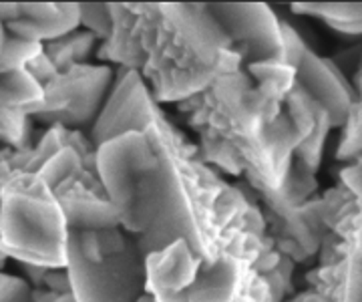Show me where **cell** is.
Returning <instances> with one entry per match:
<instances>
[{
    "mask_svg": "<svg viewBox=\"0 0 362 302\" xmlns=\"http://www.w3.org/2000/svg\"><path fill=\"white\" fill-rule=\"evenodd\" d=\"M125 132L145 133L161 165L159 214L135 240L143 256L185 240L204 266L226 256L254 266L282 301L294 262L276 250L262 210L240 185L223 182L197 158V147L163 115L137 71H121L89 139L97 147Z\"/></svg>",
    "mask_w": 362,
    "mask_h": 302,
    "instance_id": "6da1fadb",
    "label": "cell"
},
{
    "mask_svg": "<svg viewBox=\"0 0 362 302\" xmlns=\"http://www.w3.org/2000/svg\"><path fill=\"white\" fill-rule=\"evenodd\" d=\"M139 75L157 103L187 101L220 75L232 42L207 4H127Z\"/></svg>",
    "mask_w": 362,
    "mask_h": 302,
    "instance_id": "7a4b0ae2",
    "label": "cell"
},
{
    "mask_svg": "<svg viewBox=\"0 0 362 302\" xmlns=\"http://www.w3.org/2000/svg\"><path fill=\"white\" fill-rule=\"evenodd\" d=\"M69 223L39 173H16L0 187V254L42 270L66 268Z\"/></svg>",
    "mask_w": 362,
    "mask_h": 302,
    "instance_id": "3957f363",
    "label": "cell"
},
{
    "mask_svg": "<svg viewBox=\"0 0 362 302\" xmlns=\"http://www.w3.org/2000/svg\"><path fill=\"white\" fill-rule=\"evenodd\" d=\"M95 171L121 228L135 240L147 234L161 204V165L147 135L125 132L97 145Z\"/></svg>",
    "mask_w": 362,
    "mask_h": 302,
    "instance_id": "277c9868",
    "label": "cell"
},
{
    "mask_svg": "<svg viewBox=\"0 0 362 302\" xmlns=\"http://www.w3.org/2000/svg\"><path fill=\"white\" fill-rule=\"evenodd\" d=\"M66 272L75 302H137L145 294V256L133 236L99 258L83 256L69 240Z\"/></svg>",
    "mask_w": 362,
    "mask_h": 302,
    "instance_id": "5b68a950",
    "label": "cell"
},
{
    "mask_svg": "<svg viewBox=\"0 0 362 302\" xmlns=\"http://www.w3.org/2000/svg\"><path fill=\"white\" fill-rule=\"evenodd\" d=\"M113 81L111 66L90 63L71 66L42 87V101L25 113L49 127L63 125L81 132L87 125H95L101 115Z\"/></svg>",
    "mask_w": 362,
    "mask_h": 302,
    "instance_id": "8992f818",
    "label": "cell"
},
{
    "mask_svg": "<svg viewBox=\"0 0 362 302\" xmlns=\"http://www.w3.org/2000/svg\"><path fill=\"white\" fill-rule=\"evenodd\" d=\"M284 63L294 69L296 85L328 113L332 129L344 127L358 95L344 73L330 59H322L312 51L294 28L284 23Z\"/></svg>",
    "mask_w": 362,
    "mask_h": 302,
    "instance_id": "52a82bcc",
    "label": "cell"
},
{
    "mask_svg": "<svg viewBox=\"0 0 362 302\" xmlns=\"http://www.w3.org/2000/svg\"><path fill=\"white\" fill-rule=\"evenodd\" d=\"M244 65L284 63V23L268 4H207Z\"/></svg>",
    "mask_w": 362,
    "mask_h": 302,
    "instance_id": "ba28073f",
    "label": "cell"
},
{
    "mask_svg": "<svg viewBox=\"0 0 362 302\" xmlns=\"http://www.w3.org/2000/svg\"><path fill=\"white\" fill-rule=\"evenodd\" d=\"M268 236L290 262H306L316 256L328 236L326 199L316 197L290 210H264Z\"/></svg>",
    "mask_w": 362,
    "mask_h": 302,
    "instance_id": "9c48e42d",
    "label": "cell"
},
{
    "mask_svg": "<svg viewBox=\"0 0 362 302\" xmlns=\"http://www.w3.org/2000/svg\"><path fill=\"white\" fill-rule=\"evenodd\" d=\"M322 248L316 284L292 302H362V258L337 234H328Z\"/></svg>",
    "mask_w": 362,
    "mask_h": 302,
    "instance_id": "30bf717a",
    "label": "cell"
},
{
    "mask_svg": "<svg viewBox=\"0 0 362 302\" xmlns=\"http://www.w3.org/2000/svg\"><path fill=\"white\" fill-rule=\"evenodd\" d=\"M63 210H65L69 232H101L121 228L119 216L111 202L105 196V190L97 173L83 171L54 190Z\"/></svg>",
    "mask_w": 362,
    "mask_h": 302,
    "instance_id": "8fae6325",
    "label": "cell"
},
{
    "mask_svg": "<svg viewBox=\"0 0 362 302\" xmlns=\"http://www.w3.org/2000/svg\"><path fill=\"white\" fill-rule=\"evenodd\" d=\"M202 260L185 240L145 256V292L156 302H187Z\"/></svg>",
    "mask_w": 362,
    "mask_h": 302,
    "instance_id": "7c38bea8",
    "label": "cell"
},
{
    "mask_svg": "<svg viewBox=\"0 0 362 302\" xmlns=\"http://www.w3.org/2000/svg\"><path fill=\"white\" fill-rule=\"evenodd\" d=\"M286 113L294 121L298 132L302 133V144L294 153V159L300 161L310 171H318L322 161V149L326 144V135L332 129L328 113L316 101L304 93L302 87L294 85L284 101Z\"/></svg>",
    "mask_w": 362,
    "mask_h": 302,
    "instance_id": "4fadbf2b",
    "label": "cell"
},
{
    "mask_svg": "<svg viewBox=\"0 0 362 302\" xmlns=\"http://www.w3.org/2000/svg\"><path fill=\"white\" fill-rule=\"evenodd\" d=\"M81 27V11H78L77 2H63L61 4V13L54 14L51 18L45 21H25L18 18L6 25L8 35L18 37V39L30 40V42H40L47 45L51 40L66 37L71 33H75Z\"/></svg>",
    "mask_w": 362,
    "mask_h": 302,
    "instance_id": "5bb4252c",
    "label": "cell"
},
{
    "mask_svg": "<svg viewBox=\"0 0 362 302\" xmlns=\"http://www.w3.org/2000/svg\"><path fill=\"white\" fill-rule=\"evenodd\" d=\"M292 13L322 18L342 35H362V2H296Z\"/></svg>",
    "mask_w": 362,
    "mask_h": 302,
    "instance_id": "9a60e30c",
    "label": "cell"
},
{
    "mask_svg": "<svg viewBox=\"0 0 362 302\" xmlns=\"http://www.w3.org/2000/svg\"><path fill=\"white\" fill-rule=\"evenodd\" d=\"M42 85L26 71L0 75V113L21 109L26 111L42 101Z\"/></svg>",
    "mask_w": 362,
    "mask_h": 302,
    "instance_id": "2e32d148",
    "label": "cell"
},
{
    "mask_svg": "<svg viewBox=\"0 0 362 302\" xmlns=\"http://www.w3.org/2000/svg\"><path fill=\"white\" fill-rule=\"evenodd\" d=\"M97 42L99 40L95 39L90 33L78 30L77 28L75 33H71L66 37H61V39L42 45V51L51 59L52 65L57 66V71L63 73V71L71 69V66L87 63V59L95 51Z\"/></svg>",
    "mask_w": 362,
    "mask_h": 302,
    "instance_id": "e0dca14e",
    "label": "cell"
},
{
    "mask_svg": "<svg viewBox=\"0 0 362 302\" xmlns=\"http://www.w3.org/2000/svg\"><path fill=\"white\" fill-rule=\"evenodd\" d=\"M358 165H361V184H358V192L356 196L350 197V202H344L334 214L330 216V223L328 228L337 230L340 240H344L350 246V250L362 258V156L358 158Z\"/></svg>",
    "mask_w": 362,
    "mask_h": 302,
    "instance_id": "ac0fdd59",
    "label": "cell"
},
{
    "mask_svg": "<svg viewBox=\"0 0 362 302\" xmlns=\"http://www.w3.org/2000/svg\"><path fill=\"white\" fill-rule=\"evenodd\" d=\"M83 171L90 170L85 165L81 153H78L77 149H73V147H63L52 158H49L42 163V168L39 170V175L47 182V185L51 187L52 192H54L69 178H75V175L83 173Z\"/></svg>",
    "mask_w": 362,
    "mask_h": 302,
    "instance_id": "d6986e66",
    "label": "cell"
},
{
    "mask_svg": "<svg viewBox=\"0 0 362 302\" xmlns=\"http://www.w3.org/2000/svg\"><path fill=\"white\" fill-rule=\"evenodd\" d=\"M35 119L26 115L25 111L14 109L0 113V141L6 149H26L35 144Z\"/></svg>",
    "mask_w": 362,
    "mask_h": 302,
    "instance_id": "ffe728a7",
    "label": "cell"
},
{
    "mask_svg": "<svg viewBox=\"0 0 362 302\" xmlns=\"http://www.w3.org/2000/svg\"><path fill=\"white\" fill-rule=\"evenodd\" d=\"M39 54H42L40 42H30V40L8 35V39L0 51V75L14 73V71H26L30 61H35Z\"/></svg>",
    "mask_w": 362,
    "mask_h": 302,
    "instance_id": "44dd1931",
    "label": "cell"
},
{
    "mask_svg": "<svg viewBox=\"0 0 362 302\" xmlns=\"http://www.w3.org/2000/svg\"><path fill=\"white\" fill-rule=\"evenodd\" d=\"M81 11V27L90 33L97 40H105L111 37L113 30V13L111 4H99V2H87L78 4Z\"/></svg>",
    "mask_w": 362,
    "mask_h": 302,
    "instance_id": "7402d4cb",
    "label": "cell"
},
{
    "mask_svg": "<svg viewBox=\"0 0 362 302\" xmlns=\"http://www.w3.org/2000/svg\"><path fill=\"white\" fill-rule=\"evenodd\" d=\"M338 159H356L362 156V97L350 113L337 149Z\"/></svg>",
    "mask_w": 362,
    "mask_h": 302,
    "instance_id": "603a6c76",
    "label": "cell"
},
{
    "mask_svg": "<svg viewBox=\"0 0 362 302\" xmlns=\"http://www.w3.org/2000/svg\"><path fill=\"white\" fill-rule=\"evenodd\" d=\"M33 290L26 278L2 272L0 268V302H35Z\"/></svg>",
    "mask_w": 362,
    "mask_h": 302,
    "instance_id": "cb8c5ba5",
    "label": "cell"
},
{
    "mask_svg": "<svg viewBox=\"0 0 362 302\" xmlns=\"http://www.w3.org/2000/svg\"><path fill=\"white\" fill-rule=\"evenodd\" d=\"M26 73H30L35 79L39 81L42 87H45L47 83H51V81L59 75L57 66L52 65L51 59L45 54V51H42V54H39L35 61H30V65L26 66Z\"/></svg>",
    "mask_w": 362,
    "mask_h": 302,
    "instance_id": "d4e9b609",
    "label": "cell"
},
{
    "mask_svg": "<svg viewBox=\"0 0 362 302\" xmlns=\"http://www.w3.org/2000/svg\"><path fill=\"white\" fill-rule=\"evenodd\" d=\"M42 289L51 290L59 296L71 294V282H69V272L66 268H57V270H47L42 276Z\"/></svg>",
    "mask_w": 362,
    "mask_h": 302,
    "instance_id": "484cf974",
    "label": "cell"
},
{
    "mask_svg": "<svg viewBox=\"0 0 362 302\" xmlns=\"http://www.w3.org/2000/svg\"><path fill=\"white\" fill-rule=\"evenodd\" d=\"M21 11H18V2H0V23L8 25L13 21H18Z\"/></svg>",
    "mask_w": 362,
    "mask_h": 302,
    "instance_id": "4316f807",
    "label": "cell"
},
{
    "mask_svg": "<svg viewBox=\"0 0 362 302\" xmlns=\"http://www.w3.org/2000/svg\"><path fill=\"white\" fill-rule=\"evenodd\" d=\"M61 298L59 294H54L47 289H35L33 290V301L35 302H57Z\"/></svg>",
    "mask_w": 362,
    "mask_h": 302,
    "instance_id": "83f0119b",
    "label": "cell"
},
{
    "mask_svg": "<svg viewBox=\"0 0 362 302\" xmlns=\"http://www.w3.org/2000/svg\"><path fill=\"white\" fill-rule=\"evenodd\" d=\"M6 39H8V30H6V25H4V23H0V51H2V47H4Z\"/></svg>",
    "mask_w": 362,
    "mask_h": 302,
    "instance_id": "f1b7e54d",
    "label": "cell"
},
{
    "mask_svg": "<svg viewBox=\"0 0 362 302\" xmlns=\"http://www.w3.org/2000/svg\"><path fill=\"white\" fill-rule=\"evenodd\" d=\"M137 302H156V301H153V296H149V294L145 292V294H143L141 298H139V301H137Z\"/></svg>",
    "mask_w": 362,
    "mask_h": 302,
    "instance_id": "f546056e",
    "label": "cell"
},
{
    "mask_svg": "<svg viewBox=\"0 0 362 302\" xmlns=\"http://www.w3.org/2000/svg\"><path fill=\"white\" fill-rule=\"evenodd\" d=\"M57 302H75V301H73V296H71V294H66V296H61Z\"/></svg>",
    "mask_w": 362,
    "mask_h": 302,
    "instance_id": "4dcf8cb0",
    "label": "cell"
},
{
    "mask_svg": "<svg viewBox=\"0 0 362 302\" xmlns=\"http://www.w3.org/2000/svg\"><path fill=\"white\" fill-rule=\"evenodd\" d=\"M4 262H6V258H4V256H2V254H0V268H2V266H4Z\"/></svg>",
    "mask_w": 362,
    "mask_h": 302,
    "instance_id": "1f68e13d",
    "label": "cell"
}]
</instances>
